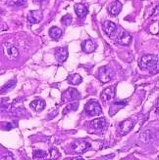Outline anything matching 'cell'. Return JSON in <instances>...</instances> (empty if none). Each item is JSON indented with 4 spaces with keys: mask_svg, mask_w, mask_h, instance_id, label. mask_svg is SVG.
Instances as JSON below:
<instances>
[{
    "mask_svg": "<svg viewBox=\"0 0 159 160\" xmlns=\"http://www.w3.org/2000/svg\"><path fill=\"white\" fill-rule=\"evenodd\" d=\"M73 160H85V159L82 158V157H76V158H74Z\"/></svg>",
    "mask_w": 159,
    "mask_h": 160,
    "instance_id": "484cf974",
    "label": "cell"
},
{
    "mask_svg": "<svg viewBox=\"0 0 159 160\" xmlns=\"http://www.w3.org/2000/svg\"><path fill=\"white\" fill-rule=\"evenodd\" d=\"M65 97L68 100H75V99H79L80 98V94H79V92L76 89H74V88H70V89H68L66 91Z\"/></svg>",
    "mask_w": 159,
    "mask_h": 160,
    "instance_id": "ffe728a7",
    "label": "cell"
},
{
    "mask_svg": "<svg viewBox=\"0 0 159 160\" xmlns=\"http://www.w3.org/2000/svg\"><path fill=\"white\" fill-rule=\"evenodd\" d=\"M16 82H17V80H16V79H13V80H10V81H8L5 85L2 86L1 92L5 93V92H8L9 90L13 89V88L15 87V85H16Z\"/></svg>",
    "mask_w": 159,
    "mask_h": 160,
    "instance_id": "44dd1931",
    "label": "cell"
},
{
    "mask_svg": "<svg viewBox=\"0 0 159 160\" xmlns=\"http://www.w3.org/2000/svg\"><path fill=\"white\" fill-rule=\"evenodd\" d=\"M159 15V5L154 8V10L152 12V16H158Z\"/></svg>",
    "mask_w": 159,
    "mask_h": 160,
    "instance_id": "d4e9b609",
    "label": "cell"
},
{
    "mask_svg": "<svg viewBox=\"0 0 159 160\" xmlns=\"http://www.w3.org/2000/svg\"><path fill=\"white\" fill-rule=\"evenodd\" d=\"M85 110L90 116H96L101 113V107L97 102L90 101L85 103Z\"/></svg>",
    "mask_w": 159,
    "mask_h": 160,
    "instance_id": "3957f363",
    "label": "cell"
},
{
    "mask_svg": "<svg viewBox=\"0 0 159 160\" xmlns=\"http://www.w3.org/2000/svg\"><path fill=\"white\" fill-rule=\"evenodd\" d=\"M102 28H103V30H104V32L106 33V35L108 36H111L117 30V26L113 22H110V21H105L103 22Z\"/></svg>",
    "mask_w": 159,
    "mask_h": 160,
    "instance_id": "30bf717a",
    "label": "cell"
},
{
    "mask_svg": "<svg viewBox=\"0 0 159 160\" xmlns=\"http://www.w3.org/2000/svg\"><path fill=\"white\" fill-rule=\"evenodd\" d=\"M72 16L71 15H66V16H64V17L62 18V20H61V22L63 23L64 26H70L71 25V22H72Z\"/></svg>",
    "mask_w": 159,
    "mask_h": 160,
    "instance_id": "7402d4cb",
    "label": "cell"
},
{
    "mask_svg": "<svg viewBox=\"0 0 159 160\" xmlns=\"http://www.w3.org/2000/svg\"><path fill=\"white\" fill-rule=\"evenodd\" d=\"M43 19V13L41 10H33L28 15V21L30 23H38Z\"/></svg>",
    "mask_w": 159,
    "mask_h": 160,
    "instance_id": "5b68a950",
    "label": "cell"
},
{
    "mask_svg": "<svg viewBox=\"0 0 159 160\" xmlns=\"http://www.w3.org/2000/svg\"><path fill=\"white\" fill-rule=\"evenodd\" d=\"M125 106H126V102H114L113 105L110 107V109H109L110 116H113L119 109L122 108Z\"/></svg>",
    "mask_w": 159,
    "mask_h": 160,
    "instance_id": "2e32d148",
    "label": "cell"
},
{
    "mask_svg": "<svg viewBox=\"0 0 159 160\" xmlns=\"http://www.w3.org/2000/svg\"><path fill=\"white\" fill-rule=\"evenodd\" d=\"M122 10V4L119 1H115L113 3H111L108 7V12L110 15L112 16H117Z\"/></svg>",
    "mask_w": 159,
    "mask_h": 160,
    "instance_id": "7c38bea8",
    "label": "cell"
},
{
    "mask_svg": "<svg viewBox=\"0 0 159 160\" xmlns=\"http://www.w3.org/2000/svg\"><path fill=\"white\" fill-rule=\"evenodd\" d=\"M7 53H8V56H9V58L12 59V60H15L19 57V51L16 47L12 46V45H8V48H7Z\"/></svg>",
    "mask_w": 159,
    "mask_h": 160,
    "instance_id": "d6986e66",
    "label": "cell"
},
{
    "mask_svg": "<svg viewBox=\"0 0 159 160\" xmlns=\"http://www.w3.org/2000/svg\"><path fill=\"white\" fill-rule=\"evenodd\" d=\"M55 57H56L58 62L63 63L68 58V49L65 47L57 48L56 51H55Z\"/></svg>",
    "mask_w": 159,
    "mask_h": 160,
    "instance_id": "9c48e42d",
    "label": "cell"
},
{
    "mask_svg": "<svg viewBox=\"0 0 159 160\" xmlns=\"http://www.w3.org/2000/svg\"><path fill=\"white\" fill-rule=\"evenodd\" d=\"M75 12L79 18H85L89 13L87 8L84 4H76L75 5Z\"/></svg>",
    "mask_w": 159,
    "mask_h": 160,
    "instance_id": "5bb4252c",
    "label": "cell"
},
{
    "mask_svg": "<svg viewBox=\"0 0 159 160\" xmlns=\"http://www.w3.org/2000/svg\"><path fill=\"white\" fill-rule=\"evenodd\" d=\"M36 3H42V2H44V0H36Z\"/></svg>",
    "mask_w": 159,
    "mask_h": 160,
    "instance_id": "4316f807",
    "label": "cell"
},
{
    "mask_svg": "<svg viewBox=\"0 0 159 160\" xmlns=\"http://www.w3.org/2000/svg\"><path fill=\"white\" fill-rule=\"evenodd\" d=\"M30 107L33 108L36 111H41L45 108V102L41 99H36L31 102Z\"/></svg>",
    "mask_w": 159,
    "mask_h": 160,
    "instance_id": "9a60e30c",
    "label": "cell"
},
{
    "mask_svg": "<svg viewBox=\"0 0 159 160\" xmlns=\"http://www.w3.org/2000/svg\"><path fill=\"white\" fill-rule=\"evenodd\" d=\"M45 156H46V153L44 152L43 150H36L35 153H34L35 158H42V157H45Z\"/></svg>",
    "mask_w": 159,
    "mask_h": 160,
    "instance_id": "cb8c5ba5",
    "label": "cell"
},
{
    "mask_svg": "<svg viewBox=\"0 0 159 160\" xmlns=\"http://www.w3.org/2000/svg\"><path fill=\"white\" fill-rule=\"evenodd\" d=\"M115 97V87L111 86L104 89L101 93V100L103 102H109Z\"/></svg>",
    "mask_w": 159,
    "mask_h": 160,
    "instance_id": "ba28073f",
    "label": "cell"
},
{
    "mask_svg": "<svg viewBox=\"0 0 159 160\" xmlns=\"http://www.w3.org/2000/svg\"><path fill=\"white\" fill-rule=\"evenodd\" d=\"M110 37L111 38H115L119 44L124 45V46L130 45V43L132 41V36L128 32H127V31H125L123 29H120V32H119V33H117V30H116Z\"/></svg>",
    "mask_w": 159,
    "mask_h": 160,
    "instance_id": "7a4b0ae2",
    "label": "cell"
},
{
    "mask_svg": "<svg viewBox=\"0 0 159 160\" xmlns=\"http://www.w3.org/2000/svg\"><path fill=\"white\" fill-rule=\"evenodd\" d=\"M90 148V143L84 141H77L74 142L72 145V148L76 153H83Z\"/></svg>",
    "mask_w": 159,
    "mask_h": 160,
    "instance_id": "52a82bcc",
    "label": "cell"
},
{
    "mask_svg": "<svg viewBox=\"0 0 159 160\" xmlns=\"http://www.w3.org/2000/svg\"><path fill=\"white\" fill-rule=\"evenodd\" d=\"M62 34H63L62 29L59 28H57V27H53L49 30V35L54 40H58L62 36Z\"/></svg>",
    "mask_w": 159,
    "mask_h": 160,
    "instance_id": "e0dca14e",
    "label": "cell"
},
{
    "mask_svg": "<svg viewBox=\"0 0 159 160\" xmlns=\"http://www.w3.org/2000/svg\"><path fill=\"white\" fill-rule=\"evenodd\" d=\"M134 124H136V120H134V119L124 120V121L120 124V126H119V129H120L121 134L125 135L127 133H129L133 129V127L134 126Z\"/></svg>",
    "mask_w": 159,
    "mask_h": 160,
    "instance_id": "8992f818",
    "label": "cell"
},
{
    "mask_svg": "<svg viewBox=\"0 0 159 160\" xmlns=\"http://www.w3.org/2000/svg\"><path fill=\"white\" fill-rule=\"evenodd\" d=\"M90 126L93 128V129H96V130H102L103 128L106 126V120L105 118H97V119H94L90 122Z\"/></svg>",
    "mask_w": 159,
    "mask_h": 160,
    "instance_id": "4fadbf2b",
    "label": "cell"
},
{
    "mask_svg": "<svg viewBox=\"0 0 159 160\" xmlns=\"http://www.w3.org/2000/svg\"><path fill=\"white\" fill-rule=\"evenodd\" d=\"M158 33H159V32H158Z\"/></svg>",
    "mask_w": 159,
    "mask_h": 160,
    "instance_id": "83f0119b",
    "label": "cell"
},
{
    "mask_svg": "<svg viewBox=\"0 0 159 160\" xmlns=\"http://www.w3.org/2000/svg\"><path fill=\"white\" fill-rule=\"evenodd\" d=\"M67 80H68V82L70 84H72V85H79L80 83H82L83 78H82L81 75H79L77 73H74V74L69 75L68 78H67Z\"/></svg>",
    "mask_w": 159,
    "mask_h": 160,
    "instance_id": "ac0fdd59",
    "label": "cell"
},
{
    "mask_svg": "<svg viewBox=\"0 0 159 160\" xmlns=\"http://www.w3.org/2000/svg\"><path fill=\"white\" fill-rule=\"evenodd\" d=\"M97 77L103 83H107L109 82L113 77V71L111 70L108 67H102L98 69V73Z\"/></svg>",
    "mask_w": 159,
    "mask_h": 160,
    "instance_id": "277c9868",
    "label": "cell"
},
{
    "mask_svg": "<svg viewBox=\"0 0 159 160\" xmlns=\"http://www.w3.org/2000/svg\"><path fill=\"white\" fill-rule=\"evenodd\" d=\"M95 48H96V44L91 39L85 40L82 44V50L85 53H92L95 50Z\"/></svg>",
    "mask_w": 159,
    "mask_h": 160,
    "instance_id": "8fae6325",
    "label": "cell"
},
{
    "mask_svg": "<svg viewBox=\"0 0 159 160\" xmlns=\"http://www.w3.org/2000/svg\"><path fill=\"white\" fill-rule=\"evenodd\" d=\"M139 66L141 69L156 73L159 71V58L154 55H145L139 60Z\"/></svg>",
    "mask_w": 159,
    "mask_h": 160,
    "instance_id": "6da1fadb",
    "label": "cell"
},
{
    "mask_svg": "<svg viewBox=\"0 0 159 160\" xmlns=\"http://www.w3.org/2000/svg\"><path fill=\"white\" fill-rule=\"evenodd\" d=\"M12 3L18 7H24L27 5V0H11Z\"/></svg>",
    "mask_w": 159,
    "mask_h": 160,
    "instance_id": "603a6c76",
    "label": "cell"
}]
</instances>
